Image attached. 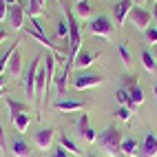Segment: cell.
Instances as JSON below:
<instances>
[{
  "label": "cell",
  "mask_w": 157,
  "mask_h": 157,
  "mask_svg": "<svg viewBox=\"0 0 157 157\" xmlns=\"http://www.w3.org/2000/svg\"><path fill=\"white\" fill-rule=\"evenodd\" d=\"M98 146L106 153L109 157H117V155H122V142H124V137H122V131L117 128V126H109V128H104L100 135H98Z\"/></svg>",
  "instance_id": "6da1fadb"
},
{
  "label": "cell",
  "mask_w": 157,
  "mask_h": 157,
  "mask_svg": "<svg viewBox=\"0 0 157 157\" xmlns=\"http://www.w3.org/2000/svg\"><path fill=\"white\" fill-rule=\"evenodd\" d=\"M64 18L69 22V53H67V60L73 64V60L78 58L80 53V47H82V33H80V25H78V18L73 13V9H64Z\"/></svg>",
  "instance_id": "7a4b0ae2"
},
{
  "label": "cell",
  "mask_w": 157,
  "mask_h": 157,
  "mask_svg": "<svg viewBox=\"0 0 157 157\" xmlns=\"http://www.w3.org/2000/svg\"><path fill=\"white\" fill-rule=\"evenodd\" d=\"M89 29H91V33H93V36L104 38V40H111L113 33H115L113 22H111L106 16H98L95 20H91V22H89Z\"/></svg>",
  "instance_id": "3957f363"
},
{
  "label": "cell",
  "mask_w": 157,
  "mask_h": 157,
  "mask_svg": "<svg viewBox=\"0 0 157 157\" xmlns=\"http://www.w3.org/2000/svg\"><path fill=\"white\" fill-rule=\"evenodd\" d=\"M128 18H131V25H133L135 29L146 31V29L151 27L153 13H148V11H146V9H142V7H133V9H131V13H128Z\"/></svg>",
  "instance_id": "277c9868"
},
{
  "label": "cell",
  "mask_w": 157,
  "mask_h": 157,
  "mask_svg": "<svg viewBox=\"0 0 157 157\" xmlns=\"http://www.w3.org/2000/svg\"><path fill=\"white\" fill-rule=\"evenodd\" d=\"M104 82L102 75H98V73H84V75H78V78H73L71 80V84L73 89H78V91H84V89H93V86H100Z\"/></svg>",
  "instance_id": "5b68a950"
},
{
  "label": "cell",
  "mask_w": 157,
  "mask_h": 157,
  "mask_svg": "<svg viewBox=\"0 0 157 157\" xmlns=\"http://www.w3.org/2000/svg\"><path fill=\"white\" fill-rule=\"evenodd\" d=\"M40 56H36L33 60H31V67L27 71V78H25V91H27V95L29 98H33L36 100V75H38V69H40Z\"/></svg>",
  "instance_id": "8992f818"
},
{
  "label": "cell",
  "mask_w": 157,
  "mask_h": 157,
  "mask_svg": "<svg viewBox=\"0 0 157 157\" xmlns=\"http://www.w3.org/2000/svg\"><path fill=\"white\" fill-rule=\"evenodd\" d=\"M25 16H27V9L22 7V5H11L9 7V25H11V29L13 31H22L25 29Z\"/></svg>",
  "instance_id": "52a82bcc"
},
{
  "label": "cell",
  "mask_w": 157,
  "mask_h": 157,
  "mask_svg": "<svg viewBox=\"0 0 157 157\" xmlns=\"http://www.w3.org/2000/svg\"><path fill=\"white\" fill-rule=\"evenodd\" d=\"M53 137H56V131H53V128H40V131H36V135H33V142H36V146H38L42 153H47V151H51Z\"/></svg>",
  "instance_id": "ba28073f"
},
{
  "label": "cell",
  "mask_w": 157,
  "mask_h": 157,
  "mask_svg": "<svg viewBox=\"0 0 157 157\" xmlns=\"http://www.w3.org/2000/svg\"><path fill=\"white\" fill-rule=\"evenodd\" d=\"M140 157H157V135L153 131L146 133V137L140 146Z\"/></svg>",
  "instance_id": "9c48e42d"
},
{
  "label": "cell",
  "mask_w": 157,
  "mask_h": 157,
  "mask_svg": "<svg viewBox=\"0 0 157 157\" xmlns=\"http://www.w3.org/2000/svg\"><path fill=\"white\" fill-rule=\"evenodd\" d=\"M69 71H71V62L67 60L64 64H62V69L56 73V80H53V84H56V91L60 93V95H64V91H67V80H69Z\"/></svg>",
  "instance_id": "30bf717a"
},
{
  "label": "cell",
  "mask_w": 157,
  "mask_h": 157,
  "mask_svg": "<svg viewBox=\"0 0 157 157\" xmlns=\"http://www.w3.org/2000/svg\"><path fill=\"white\" fill-rule=\"evenodd\" d=\"M133 7H135V5H133V0H120V2L113 7L115 20H117V25H120V27L126 22V18H128V13H131V9H133Z\"/></svg>",
  "instance_id": "8fae6325"
},
{
  "label": "cell",
  "mask_w": 157,
  "mask_h": 157,
  "mask_svg": "<svg viewBox=\"0 0 157 157\" xmlns=\"http://www.w3.org/2000/svg\"><path fill=\"white\" fill-rule=\"evenodd\" d=\"M53 109L60 111V113H71V111H82L84 109V102L80 100H58L53 104Z\"/></svg>",
  "instance_id": "7c38bea8"
},
{
  "label": "cell",
  "mask_w": 157,
  "mask_h": 157,
  "mask_svg": "<svg viewBox=\"0 0 157 157\" xmlns=\"http://www.w3.org/2000/svg\"><path fill=\"white\" fill-rule=\"evenodd\" d=\"M102 53H78V58L73 60V69H78V71H82V69H89L93 62H95L98 58H100Z\"/></svg>",
  "instance_id": "4fadbf2b"
},
{
  "label": "cell",
  "mask_w": 157,
  "mask_h": 157,
  "mask_svg": "<svg viewBox=\"0 0 157 157\" xmlns=\"http://www.w3.org/2000/svg\"><path fill=\"white\" fill-rule=\"evenodd\" d=\"M5 104H7V109H9V115H11V120L18 117L20 113H29V106L25 102H18L13 98H5Z\"/></svg>",
  "instance_id": "5bb4252c"
},
{
  "label": "cell",
  "mask_w": 157,
  "mask_h": 157,
  "mask_svg": "<svg viewBox=\"0 0 157 157\" xmlns=\"http://www.w3.org/2000/svg\"><path fill=\"white\" fill-rule=\"evenodd\" d=\"M122 155L124 157H140V144L135 137H126L122 142Z\"/></svg>",
  "instance_id": "9a60e30c"
},
{
  "label": "cell",
  "mask_w": 157,
  "mask_h": 157,
  "mask_svg": "<svg viewBox=\"0 0 157 157\" xmlns=\"http://www.w3.org/2000/svg\"><path fill=\"white\" fill-rule=\"evenodd\" d=\"M7 69H9V75H11V78H20V75H22V58H20L18 51L11 56V60H9Z\"/></svg>",
  "instance_id": "2e32d148"
},
{
  "label": "cell",
  "mask_w": 157,
  "mask_h": 157,
  "mask_svg": "<svg viewBox=\"0 0 157 157\" xmlns=\"http://www.w3.org/2000/svg\"><path fill=\"white\" fill-rule=\"evenodd\" d=\"M11 153H13V157H31L29 144L22 142V140H13L11 142Z\"/></svg>",
  "instance_id": "e0dca14e"
},
{
  "label": "cell",
  "mask_w": 157,
  "mask_h": 157,
  "mask_svg": "<svg viewBox=\"0 0 157 157\" xmlns=\"http://www.w3.org/2000/svg\"><path fill=\"white\" fill-rule=\"evenodd\" d=\"M75 18L78 20H89L91 18V5H89V0H78L75 2Z\"/></svg>",
  "instance_id": "ac0fdd59"
},
{
  "label": "cell",
  "mask_w": 157,
  "mask_h": 157,
  "mask_svg": "<svg viewBox=\"0 0 157 157\" xmlns=\"http://www.w3.org/2000/svg\"><path fill=\"white\" fill-rule=\"evenodd\" d=\"M11 124H13V128H16L18 133H25V131L29 128V124H31L29 113H20L18 117H13V120H11Z\"/></svg>",
  "instance_id": "d6986e66"
},
{
  "label": "cell",
  "mask_w": 157,
  "mask_h": 157,
  "mask_svg": "<svg viewBox=\"0 0 157 157\" xmlns=\"http://www.w3.org/2000/svg\"><path fill=\"white\" fill-rule=\"evenodd\" d=\"M142 67L148 71V73H155V71H157L155 56H153V53H148V49H142Z\"/></svg>",
  "instance_id": "ffe728a7"
},
{
  "label": "cell",
  "mask_w": 157,
  "mask_h": 157,
  "mask_svg": "<svg viewBox=\"0 0 157 157\" xmlns=\"http://www.w3.org/2000/svg\"><path fill=\"white\" fill-rule=\"evenodd\" d=\"M60 146H62V148H67L69 153H75V155H82V148H80V146H78L75 142H73L71 137H69V135H60Z\"/></svg>",
  "instance_id": "44dd1931"
},
{
  "label": "cell",
  "mask_w": 157,
  "mask_h": 157,
  "mask_svg": "<svg viewBox=\"0 0 157 157\" xmlns=\"http://www.w3.org/2000/svg\"><path fill=\"white\" fill-rule=\"evenodd\" d=\"M18 42H20V40H16V42L7 49V53H2V56H0V75H2V71L7 69V64H9V60H11V56L18 51Z\"/></svg>",
  "instance_id": "7402d4cb"
},
{
  "label": "cell",
  "mask_w": 157,
  "mask_h": 157,
  "mask_svg": "<svg viewBox=\"0 0 157 157\" xmlns=\"http://www.w3.org/2000/svg\"><path fill=\"white\" fill-rule=\"evenodd\" d=\"M44 13V7L38 2V0H29V5H27V16L29 18H38V16H42Z\"/></svg>",
  "instance_id": "603a6c76"
},
{
  "label": "cell",
  "mask_w": 157,
  "mask_h": 157,
  "mask_svg": "<svg viewBox=\"0 0 157 157\" xmlns=\"http://www.w3.org/2000/svg\"><path fill=\"white\" fill-rule=\"evenodd\" d=\"M56 38L69 40V22H67V18H60L58 20V25H56Z\"/></svg>",
  "instance_id": "cb8c5ba5"
},
{
  "label": "cell",
  "mask_w": 157,
  "mask_h": 157,
  "mask_svg": "<svg viewBox=\"0 0 157 157\" xmlns=\"http://www.w3.org/2000/svg\"><path fill=\"white\" fill-rule=\"evenodd\" d=\"M128 98H131V102H133L137 109L142 106V102H144V91L140 89V84H137V86H133V89L128 91Z\"/></svg>",
  "instance_id": "d4e9b609"
},
{
  "label": "cell",
  "mask_w": 157,
  "mask_h": 157,
  "mask_svg": "<svg viewBox=\"0 0 157 157\" xmlns=\"http://www.w3.org/2000/svg\"><path fill=\"white\" fill-rule=\"evenodd\" d=\"M86 131H89V115L82 113L78 117V135H84Z\"/></svg>",
  "instance_id": "484cf974"
},
{
  "label": "cell",
  "mask_w": 157,
  "mask_h": 157,
  "mask_svg": "<svg viewBox=\"0 0 157 157\" xmlns=\"http://www.w3.org/2000/svg\"><path fill=\"white\" fill-rule=\"evenodd\" d=\"M137 84H140L137 75H124V80H122V89H126V91H131L133 86H137Z\"/></svg>",
  "instance_id": "4316f807"
},
{
  "label": "cell",
  "mask_w": 157,
  "mask_h": 157,
  "mask_svg": "<svg viewBox=\"0 0 157 157\" xmlns=\"http://www.w3.org/2000/svg\"><path fill=\"white\" fill-rule=\"evenodd\" d=\"M144 40L148 44H157V27H148L144 31Z\"/></svg>",
  "instance_id": "83f0119b"
},
{
  "label": "cell",
  "mask_w": 157,
  "mask_h": 157,
  "mask_svg": "<svg viewBox=\"0 0 157 157\" xmlns=\"http://www.w3.org/2000/svg\"><path fill=\"white\" fill-rule=\"evenodd\" d=\"M115 98H117V102L122 104V106H128V104H131V98H128V91L126 89H120L117 93H115Z\"/></svg>",
  "instance_id": "f1b7e54d"
},
{
  "label": "cell",
  "mask_w": 157,
  "mask_h": 157,
  "mask_svg": "<svg viewBox=\"0 0 157 157\" xmlns=\"http://www.w3.org/2000/svg\"><path fill=\"white\" fill-rule=\"evenodd\" d=\"M117 51H120V58H122V62H124V67H131V53H128L126 44H120Z\"/></svg>",
  "instance_id": "f546056e"
},
{
  "label": "cell",
  "mask_w": 157,
  "mask_h": 157,
  "mask_svg": "<svg viewBox=\"0 0 157 157\" xmlns=\"http://www.w3.org/2000/svg\"><path fill=\"white\" fill-rule=\"evenodd\" d=\"M115 115H117L122 122H128V120H131V115H133V111H131V109H126V106H120Z\"/></svg>",
  "instance_id": "4dcf8cb0"
},
{
  "label": "cell",
  "mask_w": 157,
  "mask_h": 157,
  "mask_svg": "<svg viewBox=\"0 0 157 157\" xmlns=\"http://www.w3.org/2000/svg\"><path fill=\"white\" fill-rule=\"evenodd\" d=\"M9 5L5 2V0H0V22H5L7 20V16H9V9H7Z\"/></svg>",
  "instance_id": "1f68e13d"
},
{
  "label": "cell",
  "mask_w": 157,
  "mask_h": 157,
  "mask_svg": "<svg viewBox=\"0 0 157 157\" xmlns=\"http://www.w3.org/2000/svg\"><path fill=\"white\" fill-rule=\"evenodd\" d=\"M82 137H84V140H86L89 144H93V142L98 140V135H95V128H91V126H89V131H86L84 135H82Z\"/></svg>",
  "instance_id": "d6a6232c"
},
{
  "label": "cell",
  "mask_w": 157,
  "mask_h": 157,
  "mask_svg": "<svg viewBox=\"0 0 157 157\" xmlns=\"http://www.w3.org/2000/svg\"><path fill=\"white\" fill-rule=\"evenodd\" d=\"M0 151L7 153V140H5V131H2V124H0Z\"/></svg>",
  "instance_id": "836d02e7"
},
{
  "label": "cell",
  "mask_w": 157,
  "mask_h": 157,
  "mask_svg": "<svg viewBox=\"0 0 157 157\" xmlns=\"http://www.w3.org/2000/svg\"><path fill=\"white\" fill-rule=\"evenodd\" d=\"M69 155V151L67 148H62V146H58V148L53 151V155H51V157H67Z\"/></svg>",
  "instance_id": "e575fe53"
},
{
  "label": "cell",
  "mask_w": 157,
  "mask_h": 157,
  "mask_svg": "<svg viewBox=\"0 0 157 157\" xmlns=\"http://www.w3.org/2000/svg\"><path fill=\"white\" fill-rule=\"evenodd\" d=\"M5 40H7V31H5V29H0V44H2Z\"/></svg>",
  "instance_id": "d590c367"
},
{
  "label": "cell",
  "mask_w": 157,
  "mask_h": 157,
  "mask_svg": "<svg viewBox=\"0 0 157 157\" xmlns=\"http://www.w3.org/2000/svg\"><path fill=\"white\" fill-rule=\"evenodd\" d=\"M153 20H155V22H157V5L153 7Z\"/></svg>",
  "instance_id": "8d00e7d4"
},
{
  "label": "cell",
  "mask_w": 157,
  "mask_h": 157,
  "mask_svg": "<svg viewBox=\"0 0 157 157\" xmlns=\"http://www.w3.org/2000/svg\"><path fill=\"white\" fill-rule=\"evenodd\" d=\"M5 89V80H2V75H0V91Z\"/></svg>",
  "instance_id": "74e56055"
},
{
  "label": "cell",
  "mask_w": 157,
  "mask_h": 157,
  "mask_svg": "<svg viewBox=\"0 0 157 157\" xmlns=\"http://www.w3.org/2000/svg\"><path fill=\"white\" fill-rule=\"evenodd\" d=\"M5 2H7L9 7H11V5H16V2H18V0H5Z\"/></svg>",
  "instance_id": "f35d334b"
},
{
  "label": "cell",
  "mask_w": 157,
  "mask_h": 157,
  "mask_svg": "<svg viewBox=\"0 0 157 157\" xmlns=\"http://www.w3.org/2000/svg\"><path fill=\"white\" fill-rule=\"evenodd\" d=\"M153 93H155V100H157V84H155V89H153Z\"/></svg>",
  "instance_id": "ab89813d"
},
{
  "label": "cell",
  "mask_w": 157,
  "mask_h": 157,
  "mask_svg": "<svg viewBox=\"0 0 157 157\" xmlns=\"http://www.w3.org/2000/svg\"><path fill=\"white\" fill-rule=\"evenodd\" d=\"M38 2H40V5H42V7H44V5H47V0H38Z\"/></svg>",
  "instance_id": "60d3db41"
},
{
  "label": "cell",
  "mask_w": 157,
  "mask_h": 157,
  "mask_svg": "<svg viewBox=\"0 0 157 157\" xmlns=\"http://www.w3.org/2000/svg\"><path fill=\"white\" fill-rule=\"evenodd\" d=\"M153 56H155V62H157V51H155V53H153Z\"/></svg>",
  "instance_id": "b9f144b4"
},
{
  "label": "cell",
  "mask_w": 157,
  "mask_h": 157,
  "mask_svg": "<svg viewBox=\"0 0 157 157\" xmlns=\"http://www.w3.org/2000/svg\"><path fill=\"white\" fill-rule=\"evenodd\" d=\"M86 157H95V155H86Z\"/></svg>",
  "instance_id": "7bdbcfd3"
},
{
  "label": "cell",
  "mask_w": 157,
  "mask_h": 157,
  "mask_svg": "<svg viewBox=\"0 0 157 157\" xmlns=\"http://www.w3.org/2000/svg\"><path fill=\"white\" fill-rule=\"evenodd\" d=\"M153 2H157V0H153Z\"/></svg>",
  "instance_id": "ee69618b"
}]
</instances>
